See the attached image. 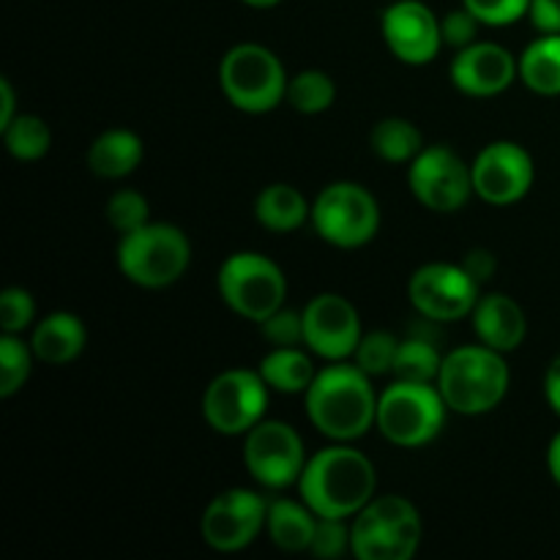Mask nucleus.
I'll list each match as a JSON object with an SVG mask.
<instances>
[{
	"mask_svg": "<svg viewBox=\"0 0 560 560\" xmlns=\"http://www.w3.org/2000/svg\"><path fill=\"white\" fill-rule=\"evenodd\" d=\"M470 323H474L476 339L503 355L517 350L528 337V317L523 306L506 293L479 295L470 312Z\"/></svg>",
	"mask_w": 560,
	"mask_h": 560,
	"instance_id": "obj_19",
	"label": "nucleus"
},
{
	"mask_svg": "<svg viewBox=\"0 0 560 560\" xmlns=\"http://www.w3.org/2000/svg\"><path fill=\"white\" fill-rule=\"evenodd\" d=\"M107 222L109 228L126 235L151 222V208H148V200L137 189H118L107 200Z\"/></svg>",
	"mask_w": 560,
	"mask_h": 560,
	"instance_id": "obj_32",
	"label": "nucleus"
},
{
	"mask_svg": "<svg viewBox=\"0 0 560 560\" xmlns=\"http://www.w3.org/2000/svg\"><path fill=\"white\" fill-rule=\"evenodd\" d=\"M399 339L388 331H370L361 337L359 348H355L353 361L366 372L370 377L388 375L394 370V359H397Z\"/></svg>",
	"mask_w": 560,
	"mask_h": 560,
	"instance_id": "obj_31",
	"label": "nucleus"
},
{
	"mask_svg": "<svg viewBox=\"0 0 560 560\" xmlns=\"http://www.w3.org/2000/svg\"><path fill=\"white\" fill-rule=\"evenodd\" d=\"M142 140L129 129H107L88 148V170L98 178L118 180L135 173L142 162Z\"/></svg>",
	"mask_w": 560,
	"mask_h": 560,
	"instance_id": "obj_21",
	"label": "nucleus"
},
{
	"mask_svg": "<svg viewBox=\"0 0 560 560\" xmlns=\"http://www.w3.org/2000/svg\"><path fill=\"white\" fill-rule=\"evenodd\" d=\"M377 397L372 377L355 361H331L304 392L312 427L334 443H353L375 427Z\"/></svg>",
	"mask_w": 560,
	"mask_h": 560,
	"instance_id": "obj_1",
	"label": "nucleus"
},
{
	"mask_svg": "<svg viewBox=\"0 0 560 560\" xmlns=\"http://www.w3.org/2000/svg\"><path fill=\"white\" fill-rule=\"evenodd\" d=\"M545 397H547V405L552 408V413L560 419V355H556V359H552V364L547 366Z\"/></svg>",
	"mask_w": 560,
	"mask_h": 560,
	"instance_id": "obj_40",
	"label": "nucleus"
},
{
	"mask_svg": "<svg viewBox=\"0 0 560 560\" xmlns=\"http://www.w3.org/2000/svg\"><path fill=\"white\" fill-rule=\"evenodd\" d=\"M3 142L14 159H20V162H36V159L49 153L52 131H49V126L38 115L22 113L3 129Z\"/></svg>",
	"mask_w": 560,
	"mask_h": 560,
	"instance_id": "obj_29",
	"label": "nucleus"
},
{
	"mask_svg": "<svg viewBox=\"0 0 560 560\" xmlns=\"http://www.w3.org/2000/svg\"><path fill=\"white\" fill-rule=\"evenodd\" d=\"M408 186L416 200L435 213L459 211L476 195L470 164L448 145L421 148L408 164Z\"/></svg>",
	"mask_w": 560,
	"mask_h": 560,
	"instance_id": "obj_12",
	"label": "nucleus"
},
{
	"mask_svg": "<svg viewBox=\"0 0 560 560\" xmlns=\"http://www.w3.org/2000/svg\"><path fill=\"white\" fill-rule=\"evenodd\" d=\"M304 441L284 421L262 419L244 435V465L252 479L266 490H284L299 485L306 468Z\"/></svg>",
	"mask_w": 560,
	"mask_h": 560,
	"instance_id": "obj_11",
	"label": "nucleus"
},
{
	"mask_svg": "<svg viewBox=\"0 0 560 560\" xmlns=\"http://www.w3.org/2000/svg\"><path fill=\"white\" fill-rule=\"evenodd\" d=\"M512 386L506 359L487 345H463L443 355L438 392L448 410L459 416H485L503 402Z\"/></svg>",
	"mask_w": 560,
	"mask_h": 560,
	"instance_id": "obj_3",
	"label": "nucleus"
},
{
	"mask_svg": "<svg viewBox=\"0 0 560 560\" xmlns=\"http://www.w3.org/2000/svg\"><path fill=\"white\" fill-rule=\"evenodd\" d=\"M443 355L430 339L408 337L399 342L397 359H394V381H410V383H438L441 375Z\"/></svg>",
	"mask_w": 560,
	"mask_h": 560,
	"instance_id": "obj_27",
	"label": "nucleus"
},
{
	"mask_svg": "<svg viewBox=\"0 0 560 560\" xmlns=\"http://www.w3.org/2000/svg\"><path fill=\"white\" fill-rule=\"evenodd\" d=\"M448 405L435 383L394 381L377 397L375 427L399 448H421L441 435Z\"/></svg>",
	"mask_w": 560,
	"mask_h": 560,
	"instance_id": "obj_5",
	"label": "nucleus"
},
{
	"mask_svg": "<svg viewBox=\"0 0 560 560\" xmlns=\"http://www.w3.org/2000/svg\"><path fill=\"white\" fill-rule=\"evenodd\" d=\"M481 284L454 262H427L408 282V299L421 317L432 323H454L470 317Z\"/></svg>",
	"mask_w": 560,
	"mask_h": 560,
	"instance_id": "obj_13",
	"label": "nucleus"
},
{
	"mask_svg": "<svg viewBox=\"0 0 560 560\" xmlns=\"http://www.w3.org/2000/svg\"><path fill=\"white\" fill-rule=\"evenodd\" d=\"M241 3H246L249 9H273V5H279L282 0H241Z\"/></svg>",
	"mask_w": 560,
	"mask_h": 560,
	"instance_id": "obj_43",
	"label": "nucleus"
},
{
	"mask_svg": "<svg viewBox=\"0 0 560 560\" xmlns=\"http://www.w3.org/2000/svg\"><path fill=\"white\" fill-rule=\"evenodd\" d=\"M304 348L326 361L353 359L361 337L359 310L339 293H320L304 306Z\"/></svg>",
	"mask_w": 560,
	"mask_h": 560,
	"instance_id": "obj_16",
	"label": "nucleus"
},
{
	"mask_svg": "<svg viewBox=\"0 0 560 560\" xmlns=\"http://www.w3.org/2000/svg\"><path fill=\"white\" fill-rule=\"evenodd\" d=\"M268 392L257 370H224L202 394V416L217 435L241 438L266 419Z\"/></svg>",
	"mask_w": 560,
	"mask_h": 560,
	"instance_id": "obj_10",
	"label": "nucleus"
},
{
	"mask_svg": "<svg viewBox=\"0 0 560 560\" xmlns=\"http://www.w3.org/2000/svg\"><path fill=\"white\" fill-rule=\"evenodd\" d=\"M547 470H550L552 481L560 487V432L550 441L547 446Z\"/></svg>",
	"mask_w": 560,
	"mask_h": 560,
	"instance_id": "obj_42",
	"label": "nucleus"
},
{
	"mask_svg": "<svg viewBox=\"0 0 560 560\" xmlns=\"http://www.w3.org/2000/svg\"><path fill=\"white\" fill-rule=\"evenodd\" d=\"M452 85L474 98H492L509 91L520 77V58L495 42H474L457 49L448 66Z\"/></svg>",
	"mask_w": 560,
	"mask_h": 560,
	"instance_id": "obj_18",
	"label": "nucleus"
},
{
	"mask_svg": "<svg viewBox=\"0 0 560 560\" xmlns=\"http://www.w3.org/2000/svg\"><path fill=\"white\" fill-rule=\"evenodd\" d=\"M288 71L282 60L262 44H235L219 66V85L235 109L262 115L277 109L288 96Z\"/></svg>",
	"mask_w": 560,
	"mask_h": 560,
	"instance_id": "obj_7",
	"label": "nucleus"
},
{
	"mask_svg": "<svg viewBox=\"0 0 560 560\" xmlns=\"http://www.w3.org/2000/svg\"><path fill=\"white\" fill-rule=\"evenodd\" d=\"M479 25L481 22L476 20V16L465 9V5L463 9L448 11V14L441 20L443 44H448V47H454V49L470 47V44L476 42V36H479Z\"/></svg>",
	"mask_w": 560,
	"mask_h": 560,
	"instance_id": "obj_37",
	"label": "nucleus"
},
{
	"mask_svg": "<svg viewBox=\"0 0 560 560\" xmlns=\"http://www.w3.org/2000/svg\"><path fill=\"white\" fill-rule=\"evenodd\" d=\"M16 98H14V88H11V82L0 80V131L5 129V126L11 124V120L16 118Z\"/></svg>",
	"mask_w": 560,
	"mask_h": 560,
	"instance_id": "obj_41",
	"label": "nucleus"
},
{
	"mask_svg": "<svg viewBox=\"0 0 560 560\" xmlns=\"http://www.w3.org/2000/svg\"><path fill=\"white\" fill-rule=\"evenodd\" d=\"M191 260L184 230L167 222H148L120 235L118 268L131 284L162 290L178 282Z\"/></svg>",
	"mask_w": 560,
	"mask_h": 560,
	"instance_id": "obj_6",
	"label": "nucleus"
},
{
	"mask_svg": "<svg viewBox=\"0 0 560 560\" xmlns=\"http://www.w3.org/2000/svg\"><path fill=\"white\" fill-rule=\"evenodd\" d=\"M217 288L235 315L257 326L282 310L288 299V277L260 252H233L219 268Z\"/></svg>",
	"mask_w": 560,
	"mask_h": 560,
	"instance_id": "obj_8",
	"label": "nucleus"
},
{
	"mask_svg": "<svg viewBox=\"0 0 560 560\" xmlns=\"http://www.w3.org/2000/svg\"><path fill=\"white\" fill-rule=\"evenodd\" d=\"M312 228L337 249H361L381 230V206L366 186L334 180L312 202Z\"/></svg>",
	"mask_w": 560,
	"mask_h": 560,
	"instance_id": "obj_9",
	"label": "nucleus"
},
{
	"mask_svg": "<svg viewBox=\"0 0 560 560\" xmlns=\"http://www.w3.org/2000/svg\"><path fill=\"white\" fill-rule=\"evenodd\" d=\"M36 317V301L27 290L5 288L0 295V328L3 334H22Z\"/></svg>",
	"mask_w": 560,
	"mask_h": 560,
	"instance_id": "obj_35",
	"label": "nucleus"
},
{
	"mask_svg": "<svg viewBox=\"0 0 560 560\" xmlns=\"http://www.w3.org/2000/svg\"><path fill=\"white\" fill-rule=\"evenodd\" d=\"M375 465L350 443L312 454L299 479L301 501L323 520L355 517L375 498Z\"/></svg>",
	"mask_w": 560,
	"mask_h": 560,
	"instance_id": "obj_2",
	"label": "nucleus"
},
{
	"mask_svg": "<svg viewBox=\"0 0 560 560\" xmlns=\"http://www.w3.org/2000/svg\"><path fill=\"white\" fill-rule=\"evenodd\" d=\"M317 528V514L306 506L304 501H290V498H279V501L268 503V520L266 530L268 539L284 552H304L312 547Z\"/></svg>",
	"mask_w": 560,
	"mask_h": 560,
	"instance_id": "obj_22",
	"label": "nucleus"
},
{
	"mask_svg": "<svg viewBox=\"0 0 560 560\" xmlns=\"http://www.w3.org/2000/svg\"><path fill=\"white\" fill-rule=\"evenodd\" d=\"M421 534V514L408 498H372L350 523V552L359 560H410Z\"/></svg>",
	"mask_w": 560,
	"mask_h": 560,
	"instance_id": "obj_4",
	"label": "nucleus"
},
{
	"mask_svg": "<svg viewBox=\"0 0 560 560\" xmlns=\"http://www.w3.org/2000/svg\"><path fill=\"white\" fill-rule=\"evenodd\" d=\"M257 372L268 388L279 394H304L317 375L315 364L301 348H271V353L262 355Z\"/></svg>",
	"mask_w": 560,
	"mask_h": 560,
	"instance_id": "obj_25",
	"label": "nucleus"
},
{
	"mask_svg": "<svg viewBox=\"0 0 560 560\" xmlns=\"http://www.w3.org/2000/svg\"><path fill=\"white\" fill-rule=\"evenodd\" d=\"M260 334L271 348H301L304 345V317L295 310H279L260 323Z\"/></svg>",
	"mask_w": 560,
	"mask_h": 560,
	"instance_id": "obj_33",
	"label": "nucleus"
},
{
	"mask_svg": "<svg viewBox=\"0 0 560 560\" xmlns=\"http://www.w3.org/2000/svg\"><path fill=\"white\" fill-rule=\"evenodd\" d=\"M520 80L539 96H560V33H541L525 47Z\"/></svg>",
	"mask_w": 560,
	"mask_h": 560,
	"instance_id": "obj_24",
	"label": "nucleus"
},
{
	"mask_svg": "<svg viewBox=\"0 0 560 560\" xmlns=\"http://www.w3.org/2000/svg\"><path fill=\"white\" fill-rule=\"evenodd\" d=\"M284 102L304 115H320L337 102V85L331 77L320 69H306L290 77L288 96Z\"/></svg>",
	"mask_w": 560,
	"mask_h": 560,
	"instance_id": "obj_28",
	"label": "nucleus"
},
{
	"mask_svg": "<svg viewBox=\"0 0 560 560\" xmlns=\"http://www.w3.org/2000/svg\"><path fill=\"white\" fill-rule=\"evenodd\" d=\"M463 5L487 27L514 25L530 11V0H463Z\"/></svg>",
	"mask_w": 560,
	"mask_h": 560,
	"instance_id": "obj_34",
	"label": "nucleus"
},
{
	"mask_svg": "<svg viewBox=\"0 0 560 560\" xmlns=\"http://www.w3.org/2000/svg\"><path fill=\"white\" fill-rule=\"evenodd\" d=\"M370 148L388 164H410L424 148V137L410 120L383 118L370 131Z\"/></svg>",
	"mask_w": 560,
	"mask_h": 560,
	"instance_id": "obj_26",
	"label": "nucleus"
},
{
	"mask_svg": "<svg viewBox=\"0 0 560 560\" xmlns=\"http://www.w3.org/2000/svg\"><path fill=\"white\" fill-rule=\"evenodd\" d=\"M528 16L539 33H560V0H530Z\"/></svg>",
	"mask_w": 560,
	"mask_h": 560,
	"instance_id": "obj_38",
	"label": "nucleus"
},
{
	"mask_svg": "<svg viewBox=\"0 0 560 560\" xmlns=\"http://www.w3.org/2000/svg\"><path fill=\"white\" fill-rule=\"evenodd\" d=\"M474 191L490 206H514L530 191L536 178V167L530 153L512 140H498L476 153L474 164Z\"/></svg>",
	"mask_w": 560,
	"mask_h": 560,
	"instance_id": "obj_15",
	"label": "nucleus"
},
{
	"mask_svg": "<svg viewBox=\"0 0 560 560\" xmlns=\"http://www.w3.org/2000/svg\"><path fill=\"white\" fill-rule=\"evenodd\" d=\"M463 268L470 273V277L476 279V282L481 284V282H487V279H492L498 262H495V257H492V252L474 249V252H468V255H465Z\"/></svg>",
	"mask_w": 560,
	"mask_h": 560,
	"instance_id": "obj_39",
	"label": "nucleus"
},
{
	"mask_svg": "<svg viewBox=\"0 0 560 560\" xmlns=\"http://www.w3.org/2000/svg\"><path fill=\"white\" fill-rule=\"evenodd\" d=\"M268 520V501L255 490L233 487L213 498L200 520L206 545L217 552L246 550L262 534Z\"/></svg>",
	"mask_w": 560,
	"mask_h": 560,
	"instance_id": "obj_14",
	"label": "nucleus"
},
{
	"mask_svg": "<svg viewBox=\"0 0 560 560\" xmlns=\"http://www.w3.org/2000/svg\"><path fill=\"white\" fill-rule=\"evenodd\" d=\"M348 547H350V528L345 525V520L317 517L315 539H312V547H310L312 556L334 560L342 556Z\"/></svg>",
	"mask_w": 560,
	"mask_h": 560,
	"instance_id": "obj_36",
	"label": "nucleus"
},
{
	"mask_svg": "<svg viewBox=\"0 0 560 560\" xmlns=\"http://www.w3.org/2000/svg\"><path fill=\"white\" fill-rule=\"evenodd\" d=\"M312 217V202L290 184H271L257 195L255 219L271 233H295Z\"/></svg>",
	"mask_w": 560,
	"mask_h": 560,
	"instance_id": "obj_23",
	"label": "nucleus"
},
{
	"mask_svg": "<svg viewBox=\"0 0 560 560\" xmlns=\"http://www.w3.org/2000/svg\"><path fill=\"white\" fill-rule=\"evenodd\" d=\"M383 42L397 60L408 66H427L443 47L441 20L421 0H394L381 20Z\"/></svg>",
	"mask_w": 560,
	"mask_h": 560,
	"instance_id": "obj_17",
	"label": "nucleus"
},
{
	"mask_svg": "<svg viewBox=\"0 0 560 560\" xmlns=\"http://www.w3.org/2000/svg\"><path fill=\"white\" fill-rule=\"evenodd\" d=\"M88 331L85 323L71 312H52L36 323L31 337V348L38 361L52 366L71 364L85 350Z\"/></svg>",
	"mask_w": 560,
	"mask_h": 560,
	"instance_id": "obj_20",
	"label": "nucleus"
},
{
	"mask_svg": "<svg viewBox=\"0 0 560 560\" xmlns=\"http://www.w3.org/2000/svg\"><path fill=\"white\" fill-rule=\"evenodd\" d=\"M33 359L36 353H33L31 342H22L16 334L0 337V397H14L25 386L33 370Z\"/></svg>",
	"mask_w": 560,
	"mask_h": 560,
	"instance_id": "obj_30",
	"label": "nucleus"
}]
</instances>
